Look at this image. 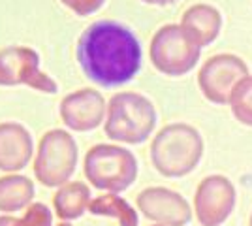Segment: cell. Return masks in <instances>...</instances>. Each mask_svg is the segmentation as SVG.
Here are the masks:
<instances>
[{
    "mask_svg": "<svg viewBox=\"0 0 252 226\" xmlns=\"http://www.w3.org/2000/svg\"><path fill=\"white\" fill-rule=\"evenodd\" d=\"M77 61L94 83L117 87L137 74L141 65V45L123 25L96 21L77 42Z\"/></svg>",
    "mask_w": 252,
    "mask_h": 226,
    "instance_id": "cell-1",
    "label": "cell"
},
{
    "mask_svg": "<svg viewBox=\"0 0 252 226\" xmlns=\"http://www.w3.org/2000/svg\"><path fill=\"white\" fill-rule=\"evenodd\" d=\"M203 155V140L200 132L185 125H168L151 143V161L164 177H183L190 173Z\"/></svg>",
    "mask_w": 252,
    "mask_h": 226,
    "instance_id": "cell-2",
    "label": "cell"
},
{
    "mask_svg": "<svg viewBox=\"0 0 252 226\" xmlns=\"http://www.w3.org/2000/svg\"><path fill=\"white\" fill-rule=\"evenodd\" d=\"M157 125V111L151 100L137 93H119L109 100L105 136L123 143H141Z\"/></svg>",
    "mask_w": 252,
    "mask_h": 226,
    "instance_id": "cell-3",
    "label": "cell"
},
{
    "mask_svg": "<svg viewBox=\"0 0 252 226\" xmlns=\"http://www.w3.org/2000/svg\"><path fill=\"white\" fill-rule=\"evenodd\" d=\"M87 179L96 189L117 194L126 191L136 181V157L125 147L111 143H98L87 151L83 162Z\"/></svg>",
    "mask_w": 252,
    "mask_h": 226,
    "instance_id": "cell-4",
    "label": "cell"
},
{
    "mask_svg": "<svg viewBox=\"0 0 252 226\" xmlns=\"http://www.w3.org/2000/svg\"><path fill=\"white\" fill-rule=\"evenodd\" d=\"M77 166V145L66 130L45 132L38 143L34 161L36 179L45 187H63L72 177Z\"/></svg>",
    "mask_w": 252,
    "mask_h": 226,
    "instance_id": "cell-5",
    "label": "cell"
},
{
    "mask_svg": "<svg viewBox=\"0 0 252 226\" xmlns=\"http://www.w3.org/2000/svg\"><path fill=\"white\" fill-rule=\"evenodd\" d=\"M200 49L181 25H166L153 36L151 61L162 74L183 75L196 66Z\"/></svg>",
    "mask_w": 252,
    "mask_h": 226,
    "instance_id": "cell-6",
    "label": "cell"
},
{
    "mask_svg": "<svg viewBox=\"0 0 252 226\" xmlns=\"http://www.w3.org/2000/svg\"><path fill=\"white\" fill-rule=\"evenodd\" d=\"M0 85H29L51 95L59 91L57 83L40 70L38 53L23 45H11L0 51Z\"/></svg>",
    "mask_w": 252,
    "mask_h": 226,
    "instance_id": "cell-7",
    "label": "cell"
},
{
    "mask_svg": "<svg viewBox=\"0 0 252 226\" xmlns=\"http://www.w3.org/2000/svg\"><path fill=\"white\" fill-rule=\"evenodd\" d=\"M245 77H249V68L239 57L230 53H222L211 57L200 70L201 93L207 100L215 104H228L235 87Z\"/></svg>",
    "mask_w": 252,
    "mask_h": 226,
    "instance_id": "cell-8",
    "label": "cell"
},
{
    "mask_svg": "<svg viewBox=\"0 0 252 226\" xmlns=\"http://www.w3.org/2000/svg\"><path fill=\"white\" fill-rule=\"evenodd\" d=\"M237 193L224 175H209L200 183L194 196L196 219L201 226H220L231 215Z\"/></svg>",
    "mask_w": 252,
    "mask_h": 226,
    "instance_id": "cell-9",
    "label": "cell"
},
{
    "mask_svg": "<svg viewBox=\"0 0 252 226\" xmlns=\"http://www.w3.org/2000/svg\"><path fill=\"white\" fill-rule=\"evenodd\" d=\"M136 204L145 219L160 226H187L192 221L190 204L175 191L149 187L137 194Z\"/></svg>",
    "mask_w": 252,
    "mask_h": 226,
    "instance_id": "cell-10",
    "label": "cell"
},
{
    "mask_svg": "<svg viewBox=\"0 0 252 226\" xmlns=\"http://www.w3.org/2000/svg\"><path fill=\"white\" fill-rule=\"evenodd\" d=\"M59 111L68 129L89 132L102 123L105 115V102L104 97L94 89H81L64 97Z\"/></svg>",
    "mask_w": 252,
    "mask_h": 226,
    "instance_id": "cell-11",
    "label": "cell"
},
{
    "mask_svg": "<svg viewBox=\"0 0 252 226\" xmlns=\"http://www.w3.org/2000/svg\"><path fill=\"white\" fill-rule=\"evenodd\" d=\"M31 132L19 123H2L0 125V170L2 172H19L32 159Z\"/></svg>",
    "mask_w": 252,
    "mask_h": 226,
    "instance_id": "cell-12",
    "label": "cell"
},
{
    "mask_svg": "<svg viewBox=\"0 0 252 226\" xmlns=\"http://www.w3.org/2000/svg\"><path fill=\"white\" fill-rule=\"evenodd\" d=\"M181 27L200 47L215 42L222 27V17L217 8L209 4H196L185 11Z\"/></svg>",
    "mask_w": 252,
    "mask_h": 226,
    "instance_id": "cell-13",
    "label": "cell"
},
{
    "mask_svg": "<svg viewBox=\"0 0 252 226\" xmlns=\"http://www.w3.org/2000/svg\"><path fill=\"white\" fill-rule=\"evenodd\" d=\"M89 204H91V189L81 181L63 185L53 198L55 211L64 223L79 219L89 209Z\"/></svg>",
    "mask_w": 252,
    "mask_h": 226,
    "instance_id": "cell-14",
    "label": "cell"
},
{
    "mask_svg": "<svg viewBox=\"0 0 252 226\" xmlns=\"http://www.w3.org/2000/svg\"><path fill=\"white\" fill-rule=\"evenodd\" d=\"M34 183L27 175L11 173L0 177V211L13 213L32 202Z\"/></svg>",
    "mask_w": 252,
    "mask_h": 226,
    "instance_id": "cell-15",
    "label": "cell"
},
{
    "mask_svg": "<svg viewBox=\"0 0 252 226\" xmlns=\"http://www.w3.org/2000/svg\"><path fill=\"white\" fill-rule=\"evenodd\" d=\"M89 211L93 215L115 217L121 226H137L139 223L136 209L126 200L119 198L117 194H102L94 200H91Z\"/></svg>",
    "mask_w": 252,
    "mask_h": 226,
    "instance_id": "cell-16",
    "label": "cell"
},
{
    "mask_svg": "<svg viewBox=\"0 0 252 226\" xmlns=\"http://www.w3.org/2000/svg\"><path fill=\"white\" fill-rule=\"evenodd\" d=\"M230 106L239 123L252 127V75L245 77L241 83L235 87L230 98Z\"/></svg>",
    "mask_w": 252,
    "mask_h": 226,
    "instance_id": "cell-17",
    "label": "cell"
},
{
    "mask_svg": "<svg viewBox=\"0 0 252 226\" xmlns=\"http://www.w3.org/2000/svg\"><path fill=\"white\" fill-rule=\"evenodd\" d=\"M0 226H53L51 209L45 204L36 202V204H31L23 219L2 215L0 217Z\"/></svg>",
    "mask_w": 252,
    "mask_h": 226,
    "instance_id": "cell-18",
    "label": "cell"
},
{
    "mask_svg": "<svg viewBox=\"0 0 252 226\" xmlns=\"http://www.w3.org/2000/svg\"><path fill=\"white\" fill-rule=\"evenodd\" d=\"M61 2L77 15H91L102 8L105 0H61Z\"/></svg>",
    "mask_w": 252,
    "mask_h": 226,
    "instance_id": "cell-19",
    "label": "cell"
},
{
    "mask_svg": "<svg viewBox=\"0 0 252 226\" xmlns=\"http://www.w3.org/2000/svg\"><path fill=\"white\" fill-rule=\"evenodd\" d=\"M143 2H147V4H158V6H164V4H171V2H175V0H143Z\"/></svg>",
    "mask_w": 252,
    "mask_h": 226,
    "instance_id": "cell-20",
    "label": "cell"
},
{
    "mask_svg": "<svg viewBox=\"0 0 252 226\" xmlns=\"http://www.w3.org/2000/svg\"><path fill=\"white\" fill-rule=\"evenodd\" d=\"M57 226H72L70 223H61V225H57Z\"/></svg>",
    "mask_w": 252,
    "mask_h": 226,
    "instance_id": "cell-21",
    "label": "cell"
},
{
    "mask_svg": "<svg viewBox=\"0 0 252 226\" xmlns=\"http://www.w3.org/2000/svg\"><path fill=\"white\" fill-rule=\"evenodd\" d=\"M251 226H252V215H251Z\"/></svg>",
    "mask_w": 252,
    "mask_h": 226,
    "instance_id": "cell-22",
    "label": "cell"
},
{
    "mask_svg": "<svg viewBox=\"0 0 252 226\" xmlns=\"http://www.w3.org/2000/svg\"><path fill=\"white\" fill-rule=\"evenodd\" d=\"M155 226H160V225H155Z\"/></svg>",
    "mask_w": 252,
    "mask_h": 226,
    "instance_id": "cell-23",
    "label": "cell"
}]
</instances>
